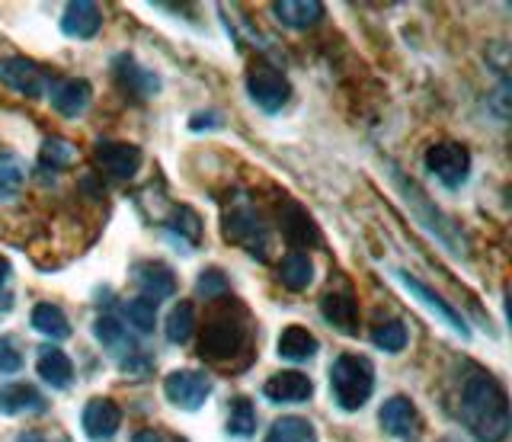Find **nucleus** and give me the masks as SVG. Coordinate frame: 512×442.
Masks as SVG:
<instances>
[{
    "instance_id": "473e14b6",
    "label": "nucleus",
    "mask_w": 512,
    "mask_h": 442,
    "mask_svg": "<svg viewBox=\"0 0 512 442\" xmlns=\"http://www.w3.org/2000/svg\"><path fill=\"white\" fill-rule=\"evenodd\" d=\"M74 157H77V151H74L71 141H64V138L55 135V138H48L45 145H42L39 164L45 170H68L74 164Z\"/></svg>"
},
{
    "instance_id": "9d476101",
    "label": "nucleus",
    "mask_w": 512,
    "mask_h": 442,
    "mask_svg": "<svg viewBox=\"0 0 512 442\" xmlns=\"http://www.w3.org/2000/svg\"><path fill=\"white\" fill-rule=\"evenodd\" d=\"M48 100L52 109L64 119H77L80 113H87V106L93 100V87L84 77H61V81L48 84Z\"/></svg>"
},
{
    "instance_id": "9b49d317",
    "label": "nucleus",
    "mask_w": 512,
    "mask_h": 442,
    "mask_svg": "<svg viewBox=\"0 0 512 442\" xmlns=\"http://www.w3.org/2000/svg\"><path fill=\"white\" fill-rule=\"evenodd\" d=\"M378 420L384 426V433H391L397 439H416L423 430L420 423V414H416V407L410 398H404V394H397V398H388L384 401V407L378 410Z\"/></svg>"
},
{
    "instance_id": "a878e982",
    "label": "nucleus",
    "mask_w": 512,
    "mask_h": 442,
    "mask_svg": "<svg viewBox=\"0 0 512 442\" xmlns=\"http://www.w3.org/2000/svg\"><path fill=\"white\" fill-rule=\"evenodd\" d=\"M314 279V263L308 254H301V250H292V254H285L282 263H279V282L285 289L292 292H301L308 289Z\"/></svg>"
},
{
    "instance_id": "7ed1b4c3",
    "label": "nucleus",
    "mask_w": 512,
    "mask_h": 442,
    "mask_svg": "<svg viewBox=\"0 0 512 442\" xmlns=\"http://www.w3.org/2000/svg\"><path fill=\"white\" fill-rule=\"evenodd\" d=\"M330 391H333V401L343 410H349V414L352 410H362L375 391L372 362L356 353H343L330 369Z\"/></svg>"
},
{
    "instance_id": "f257e3e1",
    "label": "nucleus",
    "mask_w": 512,
    "mask_h": 442,
    "mask_svg": "<svg viewBox=\"0 0 512 442\" xmlns=\"http://www.w3.org/2000/svg\"><path fill=\"white\" fill-rule=\"evenodd\" d=\"M199 356L212 366L244 369L253 359V330L247 311L234 298L224 295L221 302L208 311V321L199 337Z\"/></svg>"
},
{
    "instance_id": "cd10ccee",
    "label": "nucleus",
    "mask_w": 512,
    "mask_h": 442,
    "mask_svg": "<svg viewBox=\"0 0 512 442\" xmlns=\"http://www.w3.org/2000/svg\"><path fill=\"white\" fill-rule=\"evenodd\" d=\"M167 231L173 234V238H180V241L199 244L202 241V218L196 215V209L180 205V209H173V215L167 218Z\"/></svg>"
},
{
    "instance_id": "2eb2a0df",
    "label": "nucleus",
    "mask_w": 512,
    "mask_h": 442,
    "mask_svg": "<svg viewBox=\"0 0 512 442\" xmlns=\"http://www.w3.org/2000/svg\"><path fill=\"white\" fill-rule=\"evenodd\" d=\"M80 423H84V433L93 439V442H106L119 433L122 426V410L116 401L109 398H93L87 407H84V417H80Z\"/></svg>"
},
{
    "instance_id": "a211bd4d",
    "label": "nucleus",
    "mask_w": 512,
    "mask_h": 442,
    "mask_svg": "<svg viewBox=\"0 0 512 442\" xmlns=\"http://www.w3.org/2000/svg\"><path fill=\"white\" fill-rule=\"evenodd\" d=\"M311 394L314 382L304 372H279L263 385V398H269L272 404H304L311 401Z\"/></svg>"
},
{
    "instance_id": "f3484780",
    "label": "nucleus",
    "mask_w": 512,
    "mask_h": 442,
    "mask_svg": "<svg viewBox=\"0 0 512 442\" xmlns=\"http://www.w3.org/2000/svg\"><path fill=\"white\" fill-rule=\"evenodd\" d=\"M132 276H135V286H138L141 298H148L154 305L176 295V276L167 263H154V260L138 263Z\"/></svg>"
},
{
    "instance_id": "6e6552de",
    "label": "nucleus",
    "mask_w": 512,
    "mask_h": 442,
    "mask_svg": "<svg viewBox=\"0 0 512 442\" xmlns=\"http://www.w3.org/2000/svg\"><path fill=\"white\" fill-rule=\"evenodd\" d=\"M93 161L100 170L112 173L119 180H132L138 167H141V148L138 145H128V141H109L100 138L93 148Z\"/></svg>"
},
{
    "instance_id": "412c9836",
    "label": "nucleus",
    "mask_w": 512,
    "mask_h": 442,
    "mask_svg": "<svg viewBox=\"0 0 512 442\" xmlns=\"http://www.w3.org/2000/svg\"><path fill=\"white\" fill-rule=\"evenodd\" d=\"M48 407V401L42 398L39 388L32 385H4L0 388V414L16 417V414H42Z\"/></svg>"
},
{
    "instance_id": "ddd939ff",
    "label": "nucleus",
    "mask_w": 512,
    "mask_h": 442,
    "mask_svg": "<svg viewBox=\"0 0 512 442\" xmlns=\"http://www.w3.org/2000/svg\"><path fill=\"white\" fill-rule=\"evenodd\" d=\"M397 276V282H400V286H407V292L416 298V302H423L432 314H439V318L448 324V327H452L455 330V334H461V337H471V330H468V324H464V318H461V314L452 308V305H448L445 302V298L442 295H436V292H432L429 286H423V282L420 279H416V276H410V273H404V270H397L394 273Z\"/></svg>"
},
{
    "instance_id": "6ab92c4d",
    "label": "nucleus",
    "mask_w": 512,
    "mask_h": 442,
    "mask_svg": "<svg viewBox=\"0 0 512 442\" xmlns=\"http://www.w3.org/2000/svg\"><path fill=\"white\" fill-rule=\"evenodd\" d=\"M103 26V13L90 0H77V4H68L61 17V33L68 39H93Z\"/></svg>"
},
{
    "instance_id": "dca6fc26",
    "label": "nucleus",
    "mask_w": 512,
    "mask_h": 442,
    "mask_svg": "<svg viewBox=\"0 0 512 442\" xmlns=\"http://www.w3.org/2000/svg\"><path fill=\"white\" fill-rule=\"evenodd\" d=\"M279 225H282V234L288 244L295 247H320V231L314 225V218L308 215V209L298 202H285L279 209Z\"/></svg>"
},
{
    "instance_id": "c756f323",
    "label": "nucleus",
    "mask_w": 512,
    "mask_h": 442,
    "mask_svg": "<svg viewBox=\"0 0 512 442\" xmlns=\"http://www.w3.org/2000/svg\"><path fill=\"white\" fill-rule=\"evenodd\" d=\"M167 340L170 343H186L192 337V330H196V308L192 302H180L173 305V311L167 314Z\"/></svg>"
},
{
    "instance_id": "0eeeda50",
    "label": "nucleus",
    "mask_w": 512,
    "mask_h": 442,
    "mask_svg": "<svg viewBox=\"0 0 512 442\" xmlns=\"http://www.w3.org/2000/svg\"><path fill=\"white\" fill-rule=\"evenodd\" d=\"M247 90H250V100L263 109V113H279V109L288 103L292 97V84L288 77L269 65H256L247 74Z\"/></svg>"
},
{
    "instance_id": "bb28decb",
    "label": "nucleus",
    "mask_w": 512,
    "mask_h": 442,
    "mask_svg": "<svg viewBox=\"0 0 512 442\" xmlns=\"http://www.w3.org/2000/svg\"><path fill=\"white\" fill-rule=\"evenodd\" d=\"M263 442H317V430L304 417H282L269 426Z\"/></svg>"
},
{
    "instance_id": "aec40b11",
    "label": "nucleus",
    "mask_w": 512,
    "mask_h": 442,
    "mask_svg": "<svg viewBox=\"0 0 512 442\" xmlns=\"http://www.w3.org/2000/svg\"><path fill=\"white\" fill-rule=\"evenodd\" d=\"M112 74H116V81L125 93H135V97H154V93L160 90V81H157V74L151 71H144L135 58H116V65H112Z\"/></svg>"
},
{
    "instance_id": "72a5a7b5",
    "label": "nucleus",
    "mask_w": 512,
    "mask_h": 442,
    "mask_svg": "<svg viewBox=\"0 0 512 442\" xmlns=\"http://www.w3.org/2000/svg\"><path fill=\"white\" fill-rule=\"evenodd\" d=\"M125 318L138 330V334H151L154 324H157V305L138 295V298H132V302L125 305Z\"/></svg>"
},
{
    "instance_id": "f8f14e48",
    "label": "nucleus",
    "mask_w": 512,
    "mask_h": 442,
    "mask_svg": "<svg viewBox=\"0 0 512 442\" xmlns=\"http://www.w3.org/2000/svg\"><path fill=\"white\" fill-rule=\"evenodd\" d=\"M224 234H228L234 244L247 247L253 257L266 260V231H263L260 215H253L250 209L231 212L228 218H224Z\"/></svg>"
},
{
    "instance_id": "393cba45",
    "label": "nucleus",
    "mask_w": 512,
    "mask_h": 442,
    "mask_svg": "<svg viewBox=\"0 0 512 442\" xmlns=\"http://www.w3.org/2000/svg\"><path fill=\"white\" fill-rule=\"evenodd\" d=\"M272 10H276V17L292 29H308L324 20V4H320V0H282V4H276Z\"/></svg>"
},
{
    "instance_id": "c9c22d12",
    "label": "nucleus",
    "mask_w": 512,
    "mask_h": 442,
    "mask_svg": "<svg viewBox=\"0 0 512 442\" xmlns=\"http://www.w3.org/2000/svg\"><path fill=\"white\" fill-rule=\"evenodd\" d=\"M23 369V353L13 337H0V375H13Z\"/></svg>"
},
{
    "instance_id": "1a4fd4ad",
    "label": "nucleus",
    "mask_w": 512,
    "mask_h": 442,
    "mask_svg": "<svg viewBox=\"0 0 512 442\" xmlns=\"http://www.w3.org/2000/svg\"><path fill=\"white\" fill-rule=\"evenodd\" d=\"M0 84H7L10 90L23 93V97H39L42 90H48V74L23 55L0 58Z\"/></svg>"
},
{
    "instance_id": "c85d7f7f",
    "label": "nucleus",
    "mask_w": 512,
    "mask_h": 442,
    "mask_svg": "<svg viewBox=\"0 0 512 442\" xmlns=\"http://www.w3.org/2000/svg\"><path fill=\"white\" fill-rule=\"evenodd\" d=\"M26 180V164L16 154L4 151L0 154V199H13L23 189Z\"/></svg>"
},
{
    "instance_id": "e433bc0d",
    "label": "nucleus",
    "mask_w": 512,
    "mask_h": 442,
    "mask_svg": "<svg viewBox=\"0 0 512 442\" xmlns=\"http://www.w3.org/2000/svg\"><path fill=\"white\" fill-rule=\"evenodd\" d=\"M132 442H160V436H157L154 430H138V433L132 436Z\"/></svg>"
},
{
    "instance_id": "4be33fe9",
    "label": "nucleus",
    "mask_w": 512,
    "mask_h": 442,
    "mask_svg": "<svg viewBox=\"0 0 512 442\" xmlns=\"http://www.w3.org/2000/svg\"><path fill=\"white\" fill-rule=\"evenodd\" d=\"M36 372L45 385H52L58 391L74 382V362L64 356V350H58V346H42L36 359Z\"/></svg>"
},
{
    "instance_id": "423d86ee",
    "label": "nucleus",
    "mask_w": 512,
    "mask_h": 442,
    "mask_svg": "<svg viewBox=\"0 0 512 442\" xmlns=\"http://www.w3.org/2000/svg\"><path fill=\"white\" fill-rule=\"evenodd\" d=\"M215 382L212 375L205 372H192V369H176L164 378V394L173 407L180 410H199L205 407L208 394H212Z\"/></svg>"
},
{
    "instance_id": "4c0bfd02",
    "label": "nucleus",
    "mask_w": 512,
    "mask_h": 442,
    "mask_svg": "<svg viewBox=\"0 0 512 442\" xmlns=\"http://www.w3.org/2000/svg\"><path fill=\"white\" fill-rule=\"evenodd\" d=\"M7 279H10V263H7L4 257H0V289L7 286Z\"/></svg>"
},
{
    "instance_id": "20e7f679",
    "label": "nucleus",
    "mask_w": 512,
    "mask_h": 442,
    "mask_svg": "<svg viewBox=\"0 0 512 442\" xmlns=\"http://www.w3.org/2000/svg\"><path fill=\"white\" fill-rule=\"evenodd\" d=\"M426 167L442 186L458 189L471 173V151L461 141H436L426 151Z\"/></svg>"
},
{
    "instance_id": "39448f33",
    "label": "nucleus",
    "mask_w": 512,
    "mask_h": 442,
    "mask_svg": "<svg viewBox=\"0 0 512 442\" xmlns=\"http://www.w3.org/2000/svg\"><path fill=\"white\" fill-rule=\"evenodd\" d=\"M93 334H96V340H100L112 356H119V362H122V369H125V372H135V375H144V372H148L151 362L138 353V343H135L132 337H128V330L122 327V321L109 318V314H106V318H96Z\"/></svg>"
},
{
    "instance_id": "5701e85b",
    "label": "nucleus",
    "mask_w": 512,
    "mask_h": 442,
    "mask_svg": "<svg viewBox=\"0 0 512 442\" xmlns=\"http://www.w3.org/2000/svg\"><path fill=\"white\" fill-rule=\"evenodd\" d=\"M320 350L317 337L311 334L308 327H285L279 334V356L288 362H304V359H314Z\"/></svg>"
},
{
    "instance_id": "4468645a",
    "label": "nucleus",
    "mask_w": 512,
    "mask_h": 442,
    "mask_svg": "<svg viewBox=\"0 0 512 442\" xmlns=\"http://www.w3.org/2000/svg\"><path fill=\"white\" fill-rule=\"evenodd\" d=\"M320 314L343 334H359V302L349 289H327L320 298Z\"/></svg>"
},
{
    "instance_id": "58836bf2",
    "label": "nucleus",
    "mask_w": 512,
    "mask_h": 442,
    "mask_svg": "<svg viewBox=\"0 0 512 442\" xmlns=\"http://www.w3.org/2000/svg\"><path fill=\"white\" fill-rule=\"evenodd\" d=\"M16 442H48V439H45L42 433H36V430H29V433H23Z\"/></svg>"
},
{
    "instance_id": "7c9ffc66",
    "label": "nucleus",
    "mask_w": 512,
    "mask_h": 442,
    "mask_svg": "<svg viewBox=\"0 0 512 442\" xmlns=\"http://www.w3.org/2000/svg\"><path fill=\"white\" fill-rule=\"evenodd\" d=\"M228 433L234 439H250L256 433V407L250 398H237L228 414Z\"/></svg>"
},
{
    "instance_id": "f704fd0d",
    "label": "nucleus",
    "mask_w": 512,
    "mask_h": 442,
    "mask_svg": "<svg viewBox=\"0 0 512 442\" xmlns=\"http://www.w3.org/2000/svg\"><path fill=\"white\" fill-rule=\"evenodd\" d=\"M228 289H231V282L221 270H205L199 276V282H196V292L202 298H224V295H228Z\"/></svg>"
},
{
    "instance_id": "f03ea898",
    "label": "nucleus",
    "mask_w": 512,
    "mask_h": 442,
    "mask_svg": "<svg viewBox=\"0 0 512 442\" xmlns=\"http://www.w3.org/2000/svg\"><path fill=\"white\" fill-rule=\"evenodd\" d=\"M461 420L480 442H503L509 436V398L493 375L477 372L464 382Z\"/></svg>"
},
{
    "instance_id": "b1692460",
    "label": "nucleus",
    "mask_w": 512,
    "mask_h": 442,
    "mask_svg": "<svg viewBox=\"0 0 512 442\" xmlns=\"http://www.w3.org/2000/svg\"><path fill=\"white\" fill-rule=\"evenodd\" d=\"M29 321H32V327H36L39 334L48 337V340H68V337H71V321H68V314H64V311H61L58 305H52V302H39L36 308H32Z\"/></svg>"
},
{
    "instance_id": "2f4dec72",
    "label": "nucleus",
    "mask_w": 512,
    "mask_h": 442,
    "mask_svg": "<svg viewBox=\"0 0 512 442\" xmlns=\"http://www.w3.org/2000/svg\"><path fill=\"white\" fill-rule=\"evenodd\" d=\"M372 343L384 353H400L407 346V324L397 321V318H388L381 321L375 330H372Z\"/></svg>"
}]
</instances>
